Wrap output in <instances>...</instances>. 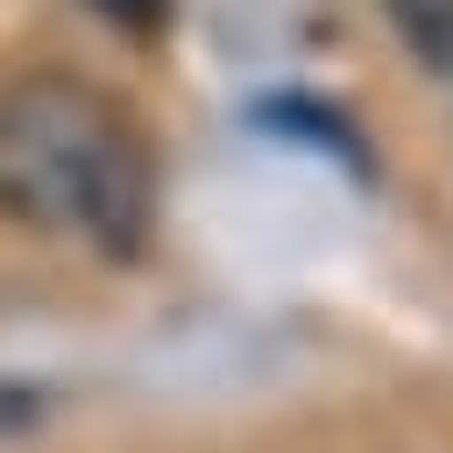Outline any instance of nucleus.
<instances>
[{"instance_id": "obj_1", "label": "nucleus", "mask_w": 453, "mask_h": 453, "mask_svg": "<svg viewBox=\"0 0 453 453\" xmlns=\"http://www.w3.org/2000/svg\"><path fill=\"white\" fill-rule=\"evenodd\" d=\"M0 222L137 264L158 232V169H148L137 116L85 74L0 85Z\"/></svg>"}, {"instance_id": "obj_3", "label": "nucleus", "mask_w": 453, "mask_h": 453, "mask_svg": "<svg viewBox=\"0 0 453 453\" xmlns=\"http://www.w3.org/2000/svg\"><path fill=\"white\" fill-rule=\"evenodd\" d=\"M96 11H106L127 42H158V32H169V0H96Z\"/></svg>"}, {"instance_id": "obj_2", "label": "nucleus", "mask_w": 453, "mask_h": 453, "mask_svg": "<svg viewBox=\"0 0 453 453\" xmlns=\"http://www.w3.org/2000/svg\"><path fill=\"white\" fill-rule=\"evenodd\" d=\"M380 11H390V32H401L422 64H443V74H453V0H380Z\"/></svg>"}]
</instances>
